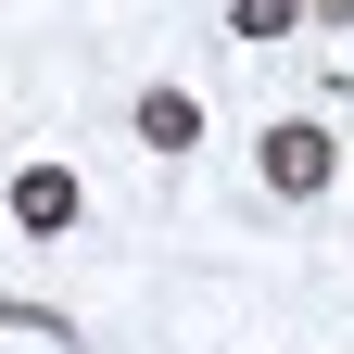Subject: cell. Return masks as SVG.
I'll use <instances>...</instances> for the list:
<instances>
[{
  "mask_svg": "<svg viewBox=\"0 0 354 354\" xmlns=\"http://www.w3.org/2000/svg\"><path fill=\"white\" fill-rule=\"evenodd\" d=\"M253 152H266V190H279V203H317V190H329V165H342L317 114H291V127H266Z\"/></svg>",
  "mask_w": 354,
  "mask_h": 354,
  "instance_id": "obj_1",
  "label": "cell"
},
{
  "mask_svg": "<svg viewBox=\"0 0 354 354\" xmlns=\"http://www.w3.org/2000/svg\"><path fill=\"white\" fill-rule=\"evenodd\" d=\"M76 215H88V190H76V165H26V177H13V228H26V241H64Z\"/></svg>",
  "mask_w": 354,
  "mask_h": 354,
  "instance_id": "obj_2",
  "label": "cell"
},
{
  "mask_svg": "<svg viewBox=\"0 0 354 354\" xmlns=\"http://www.w3.org/2000/svg\"><path fill=\"white\" fill-rule=\"evenodd\" d=\"M140 140L152 152H190L203 140V102H190V88H140Z\"/></svg>",
  "mask_w": 354,
  "mask_h": 354,
  "instance_id": "obj_3",
  "label": "cell"
},
{
  "mask_svg": "<svg viewBox=\"0 0 354 354\" xmlns=\"http://www.w3.org/2000/svg\"><path fill=\"white\" fill-rule=\"evenodd\" d=\"M291 26H304V0H228V38H253V51H279Z\"/></svg>",
  "mask_w": 354,
  "mask_h": 354,
  "instance_id": "obj_4",
  "label": "cell"
}]
</instances>
